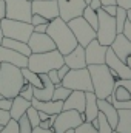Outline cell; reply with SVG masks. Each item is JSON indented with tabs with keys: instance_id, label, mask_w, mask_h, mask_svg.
<instances>
[{
	"instance_id": "8fae6325",
	"label": "cell",
	"mask_w": 131,
	"mask_h": 133,
	"mask_svg": "<svg viewBox=\"0 0 131 133\" xmlns=\"http://www.w3.org/2000/svg\"><path fill=\"white\" fill-rule=\"evenodd\" d=\"M5 3H6V19L31 22V16H33L31 2H26V0H5Z\"/></svg>"
},
{
	"instance_id": "ab89813d",
	"label": "cell",
	"mask_w": 131,
	"mask_h": 133,
	"mask_svg": "<svg viewBox=\"0 0 131 133\" xmlns=\"http://www.w3.org/2000/svg\"><path fill=\"white\" fill-rule=\"evenodd\" d=\"M11 119V115H9V111L8 110H3V108H0V125H5L8 121Z\"/></svg>"
},
{
	"instance_id": "11a10c76",
	"label": "cell",
	"mask_w": 131,
	"mask_h": 133,
	"mask_svg": "<svg viewBox=\"0 0 131 133\" xmlns=\"http://www.w3.org/2000/svg\"><path fill=\"white\" fill-rule=\"evenodd\" d=\"M3 37H5V36H3V31H2V26H0V43H2V40H3Z\"/></svg>"
},
{
	"instance_id": "bcb514c9",
	"label": "cell",
	"mask_w": 131,
	"mask_h": 133,
	"mask_svg": "<svg viewBox=\"0 0 131 133\" xmlns=\"http://www.w3.org/2000/svg\"><path fill=\"white\" fill-rule=\"evenodd\" d=\"M116 5L117 6H122L125 9H130L131 8V0H116Z\"/></svg>"
},
{
	"instance_id": "277c9868",
	"label": "cell",
	"mask_w": 131,
	"mask_h": 133,
	"mask_svg": "<svg viewBox=\"0 0 131 133\" xmlns=\"http://www.w3.org/2000/svg\"><path fill=\"white\" fill-rule=\"evenodd\" d=\"M65 64L63 54L59 50L46 51V53H31L28 57V68L34 73H48L53 68H59Z\"/></svg>"
},
{
	"instance_id": "d6986e66",
	"label": "cell",
	"mask_w": 131,
	"mask_h": 133,
	"mask_svg": "<svg viewBox=\"0 0 131 133\" xmlns=\"http://www.w3.org/2000/svg\"><path fill=\"white\" fill-rule=\"evenodd\" d=\"M110 48H111V50L114 51V54H116L119 59H122L123 62L127 61V57L131 54V42L122 33H117L116 39H114L113 43L110 45Z\"/></svg>"
},
{
	"instance_id": "9f6ffc18",
	"label": "cell",
	"mask_w": 131,
	"mask_h": 133,
	"mask_svg": "<svg viewBox=\"0 0 131 133\" xmlns=\"http://www.w3.org/2000/svg\"><path fill=\"white\" fill-rule=\"evenodd\" d=\"M65 133H74V130H68V132H65Z\"/></svg>"
},
{
	"instance_id": "7bdbcfd3",
	"label": "cell",
	"mask_w": 131,
	"mask_h": 133,
	"mask_svg": "<svg viewBox=\"0 0 131 133\" xmlns=\"http://www.w3.org/2000/svg\"><path fill=\"white\" fill-rule=\"evenodd\" d=\"M122 34L128 39L131 42V23H130V20L127 19V22H125V25H123V30H122Z\"/></svg>"
},
{
	"instance_id": "6f0895ef",
	"label": "cell",
	"mask_w": 131,
	"mask_h": 133,
	"mask_svg": "<svg viewBox=\"0 0 131 133\" xmlns=\"http://www.w3.org/2000/svg\"><path fill=\"white\" fill-rule=\"evenodd\" d=\"M85 2H86V5H88V3H90V2H91V0H85Z\"/></svg>"
},
{
	"instance_id": "ffe728a7",
	"label": "cell",
	"mask_w": 131,
	"mask_h": 133,
	"mask_svg": "<svg viewBox=\"0 0 131 133\" xmlns=\"http://www.w3.org/2000/svg\"><path fill=\"white\" fill-rule=\"evenodd\" d=\"M39 76L42 79V87L34 88V98L39 101H51L56 85L51 82V79H49V76L46 73H39Z\"/></svg>"
},
{
	"instance_id": "7402d4cb",
	"label": "cell",
	"mask_w": 131,
	"mask_h": 133,
	"mask_svg": "<svg viewBox=\"0 0 131 133\" xmlns=\"http://www.w3.org/2000/svg\"><path fill=\"white\" fill-rule=\"evenodd\" d=\"M31 105L35 107L37 110H40V111H45V113H48L49 116L51 115H59L62 110H63V101H39L33 98L31 101Z\"/></svg>"
},
{
	"instance_id": "3957f363",
	"label": "cell",
	"mask_w": 131,
	"mask_h": 133,
	"mask_svg": "<svg viewBox=\"0 0 131 133\" xmlns=\"http://www.w3.org/2000/svg\"><path fill=\"white\" fill-rule=\"evenodd\" d=\"M88 71L91 76L93 84V93L97 96V99H106L113 93L114 88V76L111 74V70L106 64H97V65H88Z\"/></svg>"
},
{
	"instance_id": "681fc988",
	"label": "cell",
	"mask_w": 131,
	"mask_h": 133,
	"mask_svg": "<svg viewBox=\"0 0 131 133\" xmlns=\"http://www.w3.org/2000/svg\"><path fill=\"white\" fill-rule=\"evenodd\" d=\"M88 6H91L94 11H97L99 8H102V2H100V0H91V2L88 3Z\"/></svg>"
},
{
	"instance_id": "484cf974",
	"label": "cell",
	"mask_w": 131,
	"mask_h": 133,
	"mask_svg": "<svg viewBox=\"0 0 131 133\" xmlns=\"http://www.w3.org/2000/svg\"><path fill=\"white\" fill-rule=\"evenodd\" d=\"M119 118L116 124V132L131 133V108H117Z\"/></svg>"
},
{
	"instance_id": "f546056e",
	"label": "cell",
	"mask_w": 131,
	"mask_h": 133,
	"mask_svg": "<svg viewBox=\"0 0 131 133\" xmlns=\"http://www.w3.org/2000/svg\"><path fill=\"white\" fill-rule=\"evenodd\" d=\"M71 88H68V87H63L62 84H59V85H56L54 87V91H53V98L51 99L54 101H65L69 95H71Z\"/></svg>"
},
{
	"instance_id": "4fadbf2b",
	"label": "cell",
	"mask_w": 131,
	"mask_h": 133,
	"mask_svg": "<svg viewBox=\"0 0 131 133\" xmlns=\"http://www.w3.org/2000/svg\"><path fill=\"white\" fill-rule=\"evenodd\" d=\"M57 3H59V17L65 22L82 16L86 6L85 0H57Z\"/></svg>"
},
{
	"instance_id": "91938a15",
	"label": "cell",
	"mask_w": 131,
	"mask_h": 133,
	"mask_svg": "<svg viewBox=\"0 0 131 133\" xmlns=\"http://www.w3.org/2000/svg\"><path fill=\"white\" fill-rule=\"evenodd\" d=\"M0 98H2V95H0Z\"/></svg>"
},
{
	"instance_id": "9c48e42d",
	"label": "cell",
	"mask_w": 131,
	"mask_h": 133,
	"mask_svg": "<svg viewBox=\"0 0 131 133\" xmlns=\"http://www.w3.org/2000/svg\"><path fill=\"white\" fill-rule=\"evenodd\" d=\"M66 23H68V26L71 28L72 34L76 36L79 45L86 46L93 39H96V30H94V28H93V26H91V25L82 17V16L74 17V19L68 20Z\"/></svg>"
},
{
	"instance_id": "44dd1931",
	"label": "cell",
	"mask_w": 131,
	"mask_h": 133,
	"mask_svg": "<svg viewBox=\"0 0 131 133\" xmlns=\"http://www.w3.org/2000/svg\"><path fill=\"white\" fill-rule=\"evenodd\" d=\"M85 91H80V90H72L71 95L63 101V110H77L80 113H83L85 110Z\"/></svg>"
},
{
	"instance_id": "f6af8a7d",
	"label": "cell",
	"mask_w": 131,
	"mask_h": 133,
	"mask_svg": "<svg viewBox=\"0 0 131 133\" xmlns=\"http://www.w3.org/2000/svg\"><path fill=\"white\" fill-rule=\"evenodd\" d=\"M6 17V3L5 0H0V22Z\"/></svg>"
},
{
	"instance_id": "52a82bcc",
	"label": "cell",
	"mask_w": 131,
	"mask_h": 133,
	"mask_svg": "<svg viewBox=\"0 0 131 133\" xmlns=\"http://www.w3.org/2000/svg\"><path fill=\"white\" fill-rule=\"evenodd\" d=\"M62 85L71 88V90L93 91V84H91V76H90L88 66L77 68V70H69L66 73V76L62 79Z\"/></svg>"
},
{
	"instance_id": "2e32d148",
	"label": "cell",
	"mask_w": 131,
	"mask_h": 133,
	"mask_svg": "<svg viewBox=\"0 0 131 133\" xmlns=\"http://www.w3.org/2000/svg\"><path fill=\"white\" fill-rule=\"evenodd\" d=\"M106 50H108V46L100 45L97 39H93V40L85 46V59H86V64H88V65L105 64Z\"/></svg>"
},
{
	"instance_id": "d4e9b609",
	"label": "cell",
	"mask_w": 131,
	"mask_h": 133,
	"mask_svg": "<svg viewBox=\"0 0 131 133\" xmlns=\"http://www.w3.org/2000/svg\"><path fill=\"white\" fill-rule=\"evenodd\" d=\"M31 107V101H26L25 98H22V96H14L12 98V105H11V108H9V115H11V118L12 119H19V118H22L25 113H26V110Z\"/></svg>"
},
{
	"instance_id": "6da1fadb",
	"label": "cell",
	"mask_w": 131,
	"mask_h": 133,
	"mask_svg": "<svg viewBox=\"0 0 131 133\" xmlns=\"http://www.w3.org/2000/svg\"><path fill=\"white\" fill-rule=\"evenodd\" d=\"M46 34L54 40L56 50H59L63 56L68 54L69 51H72L79 45L76 36L71 31V28L68 26V23H66L65 20H62L60 17H56V19H53L48 23Z\"/></svg>"
},
{
	"instance_id": "f35d334b",
	"label": "cell",
	"mask_w": 131,
	"mask_h": 133,
	"mask_svg": "<svg viewBox=\"0 0 131 133\" xmlns=\"http://www.w3.org/2000/svg\"><path fill=\"white\" fill-rule=\"evenodd\" d=\"M46 74L49 76V79H51V82H53L54 85H59V84H62V81H60V77H59V74H57V68H53V70H49Z\"/></svg>"
},
{
	"instance_id": "e575fe53",
	"label": "cell",
	"mask_w": 131,
	"mask_h": 133,
	"mask_svg": "<svg viewBox=\"0 0 131 133\" xmlns=\"http://www.w3.org/2000/svg\"><path fill=\"white\" fill-rule=\"evenodd\" d=\"M26 116H28V119H30V122H31V125L34 127H37L39 124H40V118H39V110L35 108V107H30L28 110H26V113H25Z\"/></svg>"
},
{
	"instance_id": "c3c4849f",
	"label": "cell",
	"mask_w": 131,
	"mask_h": 133,
	"mask_svg": "<svg viewBox=\"0 0 131 133\" xmlns=\"http://www.w3.org/2000/svg\"><path fill=\"white\" fill-rule=\"evenodd\" d=\"M31 133H54V130L53 129H42V127H34L33 129V132Z\"/></svg>"
},
{
	"instance_id": "8992f818",
	"label": "cell",
	"mask_w": 131,
	"mask_h": 133,
	"mask_svg": "<svg viewBox=\"0 0 131 133\" xmlns=\"http://www.w3.org/2000/svg\"><path fill=\"white\" fill-rule=\"evenodd\" d=\"M0 26H2V31H3L5 37L22 40V42H26V43H28L30 36L34 31V26L30 22L12 20V19H6V17L0 22Z\"/></svg>"
},
{
	"instance_id": "db71d44e",
	"label": "cell",
	"mask_w": 131,
	"mask_h": 133,
	"mask_svg": "<svg viewBox=\"0 0 131 133\" xmlns=\"http://www.w3.org/2000/svg\"><path fill=\"white\" fill-rule=\"evenodd\" d=\"M125 62H127V64H128V66L131 68V54L128 56V57H127V61H125Z\"/></svg>"
},
{
	"instance_id": "603a6c76",
	"label": "cell",
	"mask_w": 131,
	"mask_h": 133,
	"mask_svg": "<svg viewBox=\"0 0 131 133\" xmlns=\"http://www.w3.org/2000/svg\"><path fill=\"white\" fill-rule=\"evenodd\" d=\"M85 110H83V116L86 122H91L93 119H96L99 115V105H97V96L93 91H85Z\"/></svg>"
},
{
	"instance_id": "ac0fdd59",
	"label": "cell",
	"mask_w": 131,
	"mask_h": 133,
	"mask_svg": "<svg viewBox=\"0 0 131 133\" xmlns=\"http://www.w3.org/2000/svg\"><path fill=\"white\" fill-rule=\"evenodd\" d=\"M0 62H6V64H12V65L19 66V68H25V66H28V57L11 50V48L0 45Z\"/></svg>"
},
{
	"instance_id": "83f0119b",
	"label": "cell",
	"mask_w": 131,
	"mask_h": 133,
	"mask_svg": "<svg viewBox=\"0 0 131 133\" xmlns=\"http://www.w3.org/2000/svg\"><path fill=\"white\" fill-rule=\"evenodd\" d=\"M22 74H23V79H25L26 82H30L31 85H34V88H40V87H42V79H40V76H39L37 73L31 71L28 66L22 68Z\"/></svg>"
},
{
	"instance_id": "60d3db41",
	"label": "cell",
	"mask_w": 131,
	"mask_h": 133,
	"mask_svg": "<svg viewBox=\"0 0 131 133\" xmlns=\"http://www.w3.org/2000/svg\"><path fill=\"white\" fill-rule=\"evenodd\" d=\"M11 105H12V99H11V98H0V108L9 111Z\"/></svg>"
},
{
	"instance_id": "e0dca14e",
	"label": "cell",
	"mask_w": 131,
	"mask_h": 133,
	"mask_svg": "<svg viewBox=\"0 0 131 133\" xmlns=\"http://www.w3.org/2000/svg\"><path fill=\"white\" fill-rule=\"evenodd\" d=\"M63 62L69 66V70H77V68H85L88 66L85 59V46L77 45L72 51L63 56Z\"/></svg>"
},
{
	"instance_id": "1f68e13d",
	"label": "cell",
	"mask_w": 131,
	"mask_h": 133,
	"mask_svg": "<svg viewBox=\"0 0 131 133\" xmlns=\"http://www.w3.org/2000/svg\"><path fill=\"white\" fill-rule=\"evenodd\" d=\"M97 121H99V127H97L99 133H113V127L110 125V122H108V119L103 116V113L99 111Z\"/></svg>"
},
{
	"instance_id": "680465c9",
	"label": "cell",
	"mask_w": 131,
	"mask_h": 133,
	"mask_svg": "<svg viewBox=\"0 0 131 133\" xmlns=\"http://www.w3.org/2000/svg\"><path fill=\"white\" fill-rule=\"evenodd\" d=\"M113 133H120V132H116V130H113Z\"/></svg>"
},
{
	"instance_id": "74e56055",
	"label": "cell",
	"mask_w": 131,
	"mask_h": 133,
	"mask_svg": "<svg viewBox=\"0 0 131 133\" xmlns=\"http://www.w3.org/2000/svg\"><path fill=\"white\" fill-rule=\"evenodd\" d=\"M48 22H49V20H48V19H45L43 16H40V14H33V16H31V22H30V23H31L33 26H35V25L48 23Z\"/></svg>"
},
{
	"instance_id": "f5cc1de1",
	"label": "cell",
	"mask_w": 131,
	"mask_h": 133,
	"mask_svg": "<svg viewBox=\"0 0 131 133\" xmlns=\"http://www.w3.org/2000/svg\"><path fill=\"white\" fill-rule=\"evenodd\" d=\"M127 19L130 20V23H131V8L130 9H127Z\"/></svg>"
},
{
	"instance_id": "5bb4252c",
	"label": "cell",
	"mask_w": 131,
	"mask_h": 133,
	"mask_svg": "<svg viewBox=\"0 0 131 133\" xmlns=\"http://www.w3.org/2000/svg\"><path fill=\"white\" fill-rule=\"evenodd\" d=\"M28 46H30L31 53H46V51L56 50V43L48 34L35 33V31H33V34L28 39Z\"/></svg>"
},
{
	"instance_id": "d6a6232c",
	"label": "cell",
	"mask_w": 131,
	"mask_h": 133,
	"mask_svg": "<svg viewBox=\"0 0 131 133\" xmlns=\"http://www.w3.org/2000/svg\"><path fill=\"white\" fill-rule=\"evenodd\" d=\"M19 96L25 98L26 101H33V98H34V85H31L30 82L25 81V84L22 85V88H20V91H19Z\"/></svg>"
},
{
	"instance_id": "f907efd6",
	"label": "cell",
	"mask_w": 131,
	"mask_h": 133,
	"mask_svg": "<svg viewBox=\"0 0 131 133\" xmlns=\"http://www.w3.org/2000/svg\"><path fill=\"white\" fill-rule=\"evenodd\" d=\"M39 118H40V121H45V119H48V118H49V115H48V113H45V111H40V110H39Z\"/></svg>"
},
{
	"instance_id": "cb8c5ba5",
	"label": "cell",
	"mask_w": 131,
	"mask_h": 133,
	"mask_svg": "<svg viewBox=\"0 0 131 133\" xmlns=\"http://www.w3.org/2000/svg\"><path fill=\"white\" fill-rule=\"evenodd\" d=\"M97 105H99V111L103 113V116L108 119L110 125L113 127V130L116 129V124H117V118H119V113H117V108L108 102L106 99H97Z\"/></svg>"
},
{
	"instance_id": "836d02e7",
	"label": "cell",
	"mask_w": 131,
	"mask_h": 133,
	"mask_svg": "<svg viewBox=\"0 0 131 133\" xmlns=\"http://www.w3.org/2000/svg\"><path fill=\"white\" fill-rule=\"evenodd\" d=\"M17 122H19V133H31L33 132V125H31V122H30V119H28L26 115H23L22 118H19Z\"/></svg>"
},
{
	"instance_id": "ee69618b",
	"label": "cell",
	"mask_w": 131,
	"mask_h": 133,
	"mask_svg": "<svg viewBox=\"0 0 131 133\" xmlns=\"http://www.w3.org/2000/svg\"><path fill=\"white\" fill-rule=\"evenodd\" d=\"M68 71H69V66L66 65V64H63L62 66H59V68H57V74H59L60 81H62V79L66 76V73H68Z\"/></svg>"
},
{
	"instance_id": "ba28073f",
	"label": "cell",
	"mask_w": 131,
	"mask_h": 133,
	"mask_svg": "<svg viewBox=\"0 0 131 133\" xmlns=\"http://www.w3.org/2000/svg\"><path fill=\"white\" fill-rule=\"evenodd\" d=\"M82 122H85L83 113L77 110H62L54 119L53 130L54 133H65L68 130H74Z\"/></svg>"
},
{
	"instance_id": "30bf717a",
	"label": "cell",
	"mask_w": 131,
	"mask_h": 133,
	"mask_svg": "<svg viewBox=\"0 0 131 133\" xmlns=\"http://www.w3.org/2000/svg\"><path fill=\"white\" fill-rule=\"evenodd\" d=\"M111 104L116 108H131V79H116L111 93Z\"/></svg>"
},
{
	"instance_id": "816d5d0a",
	"label": "cell",
	"mask_w": 131,
	"mask_h": 133,
	"mask_svg": "<svg viewBox=\"0 0 131 133\" xmlns=\"http://www.w3.org/2000/svg\"><path fill=\"white\" fill-rule=\"evenodd\" d=\"M102 2V6L103 5H116V0H100Z\"/></svg>"
},
{
	"instance_id": "f1b7e54d",
	"label": "cell",
	"mask_w": 131,
	"mask_h": 133,
	"mask_svg": "<svg viewBox=\"0 0 131 133\" xmlns=\"http://www.w3.org/2000/svg\"><path fill=\"white\" fill-rule=\"evenodd\" d=\"M82 17L96 30L97 28V23H99V17H97V11H94L91 6H85V9H83V12H82Z\"/></svg>"
},
{
	"instance_id": "7dc6e473",
	"label": "cell",
	"mask_w": 131,
	"mask_h": 133,
	"mask_svg": "<svg viewBox=\"0 0 131 133\" xmlns=\"http://www.w3.org/2000/svg\"><path fill=\"white\" fill-rule=\"evenodd\" d=\"M48 23H49V22H48ZM48 23H40V25H35V26H34V31H35V33H46Z\"/></svg>"
},
{
	"instance_id": "4316f807",
	"label": "cell",
	"mask_w": 131,
	"mask_h": 133,
	"mask_svg": "<svg viewBox=\"0 0 131 133\" xmlns=\"http://www.w3.org/2000/svg\"><path fill=\"white\" fill-rule=\"evenodd\" d=\"M0 45H3V46H6V48H11V50L17 51V53H20V54H23V56H26V57L31 56V50H30V46H28L26 42L16 40V39H9V37H3V40H2Z\"/></svg>"
},
{
	"instance_id": "4dcf8cb0",
	"label": "cell",
	"mask_w": 131,
	"mask_h": 133,
	"mask_svg": "<svg viewBox=\"0 0 131 133\" xmlns=\"http://www.w3.org/2000/svg\"><path fill=\"white\" fill-rule=\"evenodd\" d=\"M116 26H117V33H122L123 30V25L127 22V9L122 8V6H117V11H116Z\"/></svg>"
},
{
	"instance_id": "5b68a950",
	"label": "cell",
	"mask_w": 131,
	"mask_h": 133,
	"mask_svg": "<svg viewBox=\"0 0 131 133\" xmlns=\"http://www.w3.org/2000/svg\"><path fill=\"white\" fill-rule=\"evenodd\" d=\"M99 23L96 28V39L99 40L100 45L110 46L113 40L117 36V26H116V19L110 14H106L102 8L97 9Z\"/></svg>"
},
{
	"instance_id": "b9f144b4",
	"label": "cell",
	"mask_w": 131,
	"mask_h": 133,
	"mask_svg": "<svg viewBox=\"0 0 131 133\" xmlns=\"http://www.w3.org/2000/svg\"><path fill=\"white\" fill-rule=\"evenodd\" d=\"M102 9L106 12V14H110V16H116V11H117V5H103L102 6Z\"/></svg>"
},
{
	"instance_id": "d590c367",
	"label": "cell",
	"mask_w": 131,
	"mask_h": 133,
	"mask_svg": "<svg viewBox=\"0 0 131 133\" xmlns=\"http://www.w3.org/2000/svg\"><path fill=\"white\" fill-rule=\"evenodd\" d=\"M74 133H99L97 129L91 124V122H82L80 125H77L76 129H74Z\"/></svg>"
},
{
	"instance_id": "8d00e7d4",
	"label": "cell",
	"mask_w": 131,
	"mask_h": 133,
	"mask_svg": "<svg viewBox=\"0 0 131 133\" xmlns=\"http://www.w3.org/2000/svg\"><path fill=\"white\" fill-rule=\"evenodd\" d=\"M0 133H19V122L11 118V119L3 125V129H2Z\"/></svg>"
},
{
	"instance_id": "7a4b0ae2",
	"label": "cell",
	"mask_w": 131,
	"mask_h": 133,
	"mask_svg": "<svg viewBox=\"0 0 131 133\" xmlns=\"http://www.w3.org/2000/svg\"><path fill=\"white\" fill-rule=\"evenodd\" d=\"M25 84L22 68L0 62V95L2 98H14L19 95L22 85Z\"/></svg>"
},
{
	"instance_id": "7c38bea8",
	"label": "cell",
	"mask_w": 131,
	"mask_h": 133,
	"mask_svg": "<svg viewBox=\"0 0 131 133\" xmlns=\"http://www.w3.org/2000/svg\"><path fill=\"white\" fill-rule=\"evenodd\" d=\"M105 64L111 70V74L114 76V79H131V68L128 66V64L119 59L110 46L106 50Z\"/></svg>"
},
{
	"instance_id": "9a60e30c",
	"label": "cell",
	"mask_w": 131,
	"mask_h": 133,
	"mask_svg": "<svg viewBox=\"0 0 131 133\" xmlns=\"http://www.w3.org/2000/svg\"><path fill=\"white\" fill-rule=\"evenodd\" d=\"M33 14H40L49 22L59 17V3L57 0H33L31 2Z\"/></svg>"
}]
</instances>
